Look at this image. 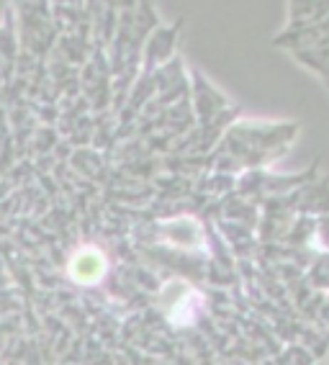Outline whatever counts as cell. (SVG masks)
I'll return each mask as SVG.
<instances>
[{"label":"cell","instance_id":"obj_1","mask_svg":"<svg viewBox=\"0 0 329 365\" xmlns=\"http://www.w3.org/2000/svg\"><path fill=\"white\" fill-rule=\"evenodd\" d=\"M70 273H73V278L80 283H95L100 275L105 273V262L98 250L88 247L75 255V260L70 262Z\"/></svg>","mask_w":329,"mask_h":365}]
</instances>
